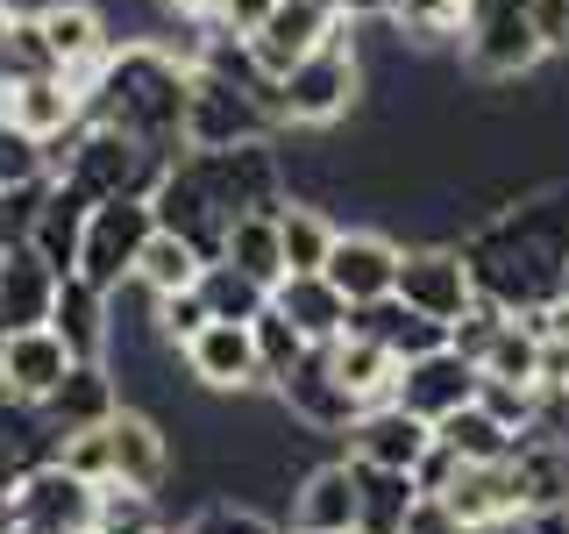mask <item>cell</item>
<instances>
[{
    "instance_id": "15",
    "label": "cell",
    "mask_w": 569,
    "mask_h": 534,
    "mask_svg": "<svg viewBox=\"0 0 569 534\" xmlns=\"http://www.w3.org/2000/svg\"><path fill=\"white\" fill-rule=\"evenodd\" d=\"M335 29H349L335 0H278L271 22L249 36V50H257V65L271 71V79H284V71H292L299 58H313V50L328 43Z\"/></svg>"
},
{
    "instance_id": "42",
    "label": "cell",
    "mask_w": 569,
    "mask_h": 534,
    "mask_svg": "<svg viewBox=\"0 0 569 534\" xmlns=\"http://www.w3.org/2000/svg\"><path fill=\"white\" fill-rule=\"evenodd\" d=\"M527 14H533V29H541L548 58H562L569 50V0H527Z\"/></svg>"
},
{
    "instance_id": "46",
    "label": "cell",
    "mask_w": 569,
    "mask_h": 534,
    "mask_svg": "<svg viewBox=\"0 0 569 534\" xmlns=\"http://www.w3.org/2000/svg\"><path fill=\"white\" fill-rule=\"evenodd\" d=\"M527 527H533V534H569V506H548V513H533Z\"/></svg>"
},
{
    "instance_id": "18",
    "label": "cell",
    "mask_w": 569,
    "mask_h": 534,
    "mask_svg": "<svg viewBox=\"0 0 569 534\" xmlns=\"http://www.w3.org/2000/svg\"><path fill=\"white\" fill-rule=\"evenodd\" d=\"M107 463H114V477H107V485L164 492V477H171V435H164V421L121 399V414L107 421Z\"/></svg>"
},
{
    "instance_id": "13",
    "label": "cell",
    "mask_w": 569,
    "mask_h": 534,
    "mask_svg": "<svg viewBox=\"0 0 569 534\" xmlns=\"http://www.w3.org/2000/svg\"><path fill=\"white\" fill-rule=\"evenodd\" d=\"M58 293H64V271L36 243L0 249V343L29 335V328H50L58 320Z\"/></svg>"
},
{
    "instance_id": "14",
    "label": "cell",
    "mask_w": 569,
    "mask_h": 534,
    "mask_svg": "<svg viewBox=\"0 0 569 534\" xmlns=\"http://www.w3.org/2000/svg\"><path fill=\"white\" fill-rule=\"evenodd\" d=\"M342 442H349L356 463H370V471H420V456L435 449V421L406 414L399 399H378V406L356 414V427Z\"/></svg>"
},
{
    "instance_id": "44",
    "label": "cell",
    "mask_w": 569,
    "mask_h": 534,
    "mask_svg": "<svg viewBox=\"0 0 569 534\" xmlns=\"http://www.w3.org/2000/svg\"><path fill=\"white\" fill-rule=\"evenodd\" d=\"M157 8H164L171 14V22H221V0H157Z\"/></svg>"
},
{
    "instance_id": "12",
    "label": "cell",
    "mask_w": 569,
    "mask_h": 534,
    "mask_svg": "<svg viewBox=\"0 0 569 534\" xmlns=\"http://www.w3.org/2000/svg\"><path fill=\"white\" fill-rule=\"evenodd\" d=\"M93 513H100V485L79 477L64 456L36 463L14 492V521H36V527H58V534H93Z\"/></svg>"
},
{
    "instance_id": "23",
    "label": "cell",
    "mask_w": 569,
    "mask_h": 534,
    "mask_svg": "<svg viewBox=\"0 0 569 534\" xmlns=\"http://www.w3.org/2000/svg\"><path fill=\"white\" fill-rule=\"evenodd\" d=\"M328 356H335V378H342L363 406H378V399H391L399 392V356H391V343H378V335H363V328H349L342 343H328Z\"/></svg>"
},
{
    "instance_id": "28",
    "label": "cell",
    "mask_w": 569,
    "mask_h": 534,
    "mask_svg": "<svg viewBox=\"0 0 569 534\" xmlns=\"http://www.w3.org/2000/svg\"><path fill=\"white\" fill-rule=\"evenodd\" d=\"M435 435L449 442L462 463H506L512 449H520V435H512V427L498 421L485 399H470V406H456L449 421H435Z\"/></svg>"
},
{
    "instance_id": "1",
    "label": "cell",
    "mask_w": 569,
    "mask_h": 534,
    "mask_svg": "<svg viewBox=\"0 0 569 534\" xmlns=\"http://www.w3.org/2000/svg\"><path fill=\"white\" fill-rule=\"evenodd\" d=\"M186 100H192V65H186V50L157 43V36L114 43L100 58V71L86 79V121L142 136L164 157L186 150Z\"/></svg>"
},
{
    "instance_id": "2",
    "label": "cell",
    "mask_w": 569,
    "mask_h": 534,
    "mask_svg": "<svg viewBox=\"0 0 569 534\" xmlns=\"http://www.w3.org/2000/svg\"><path fill=\"white\" fill-rule=\"evenodd\" d=\"M164 171H171L164 150H150L142 136L107 129V121H79L71 136L50 142V178L79 186L93 207H100V200H150Z\"/></svg>"
},
{
    "instance_id": "21",
    "label": "cell",
    "mask_w": 569,
    "mask_h": 534,
    "mask_svg": "<svg viewBox=\"0 0 569 534\" xmlns=\"http://www.w3.org/2000/svg\"><path fill=\"white\" fill-rule=\"evenodd\" d=\"M36 22H43V36H50V58H58V71H71V79H93L100 58L114 50L107 14L93 8V0H43V8H36Z\"/></svg>"
},
{
    "instance_id": "40",
    "label": "cell",
    "mask_w": 569,
    "mask_h": 534,
    "mask_svg": "<svg viewBox=\"0 0 569 534\" xmlns=\"http://www.w3.org/2000/svg\"><path fill=\"white\" fill-rule=\"evenodd\" d=\"M477 399H485L491 414L512 427V435H527L533 414H541V385H506V378H485V385H477Z\"/></svg>"
},
{
    "instance_id": "17",
    "label": "cell",
    "mask_w": 569,
    "mask_h": 534,
    "mask_svg": "<svg viewBox=\"0 0 569 534\" xmlns=\"http://www.w3.org/2000/svg\"><path fill=\"white\" fill-rule=\"evenodd\" d=\"M477 385H485V370L449 343V349H435V356H413V364L399 370V392H391V399H399L406 414H420V421H449L456 406L477 399Z\"/></svg>"
},
{
    "instance_id": "6",
    "label": "cell",
    "mask_w": 569,
    "mask_h": 534,
    "mask_svg": "<svg viewBox=\"0 0 569 534\" xmlns=\"http://www.w3.org/2000/svg\"><path fill=\"white\" fill-rule=\"evenodd\" d=\"M157 236V207L150 200H100L86 214V243H79V271L86 285H100V293H121V285H136V264L142 249Z\"/></svg>"
},
{
    "instance_id": "43",
    "label": "cell",
    "mask_w": 569,
    "mask_h": 534,
    "mask_svg": "<svg viewBox=\"0 0 569 534\" xmlns=\"http://www.w3.org/2000/svg\"><path fill=\"white\" fill-rule=\"evenodd\" d=\"M271 8H278V0H221V29H236V36H257L263 22H271Z\"/></svg>"
},
{
    "instance_id": "47",
    "label": "cell",
    "mask_w": 569,
    "mask_h": 534,
    "mask_svg": "<svg viewBox=\"0 0 569 534\" xmlns=\"http://www.w3.org/2000/svg\"><path fill=\"white\" fill-rule=\"evenodd\" d=\"M0 534H58V527H36V521H8Z\"/></svg>"
},
{
    "instance_id": "30",
    "label": "cell",
    "mask_w": 569,
    "mask_h": 534,
    "mask_svg": "<svg viewBox=\"0 0 569 534\" xmlns=\"http://www.w3.org/2000/svg\"><path fill=\"white\" fill-rule=\"evenodd\" d=\"M200 271H207L200 249L186 236H171V228H157L150 249H142V264H136V285L142 293H186V285H200Z\"/></svg>"
},
{
    "instance_id": "49",
    "label": "cell",
    "mask_w": 569,
    "mask_h": 534,
    "mask_svg": "<svg viewBox=\"0 0 569 534\" xmlns=\"http://www.w3.org/2000/svg\"><path fill=\"white\" fill-rule=\"evenodd\" d=\"M562 307H569V264H562Z\"/></svg>"
},
{
    "instance_id": "7",
    "label": "cell",
    "mask_w": 569,
    "mask_h": 534,
    "mask_svg": "<svg viewBox=\"0 0 569 534\" xmlns=\"http://www.w3.org/2000/svg\"><path fill=\"white\" fill-rule=\"evenodd\" d=\"M399 299L413 314L427 320H456L477 307V271H470V249L462 243H420V249H406V264H399Z\"/></svg>"
},
{
    "instance_id": "25",
    "label": "cell",
    "mask_w": 569,
    "mask_h": 534,
    "mask_svg": "<svg viewBox=\"0 0 569 534\" xmlns=\"http://www.w3.org/2000/svg\"><path fill=\"white\" fill-rule=\"evenodd\" d=\"M50 328H58L79 356H107V343H114V293H100V285H86V278H64L58 320H50Z\"/></svg>"
},
{
    "instance_id": "38",
    "label": "cell",
    "mask_w": 569,
    "mask_h": 534,
    "mask_svg": "<svg viewBox=\"0 0 569 534\" xmlns=\"http://www.w3.org/2000/svg\"><path fill=\"white\" fill-rule=\"evenodd\" d=\"M178 534H284V521H271V513L242 506V498H207L200 513H192Z\"/></svg>"
},
{
    "instance_id": "3",
    "label": "cell",
    "mask_w": 569,
    "mask_h": 534,
    "mask_svg": "<svg viewBox=\"0 0 569 534\" xmlns=\"http://www.w3.org/2000/svg\"><path fill=\"white\" fill-rule=\"evenodd\" d=\"M363 86H370L363 50H356V36H349V29H335L328 43L313 50V58H299V65L278 79V121H284V129L320 136V129H335V121H349V115H356Z\"/></svg>"
},
{
    "instance_id": "5",
    "label": "cell",
    "mask_w": 569,
    "mask_h": 534,
    "mask_svg": "<svg viewBox=\"0 0 569 534\" xmlns=\"http://www.w3.org/2000/svg\"><path fill=\"white\" fill-rule=\"evenodd\" d=\"M548 43L541 29H533L527 0H477L470 14H462V65L477 71V79L491 86H512L527 79V71H541Z\"/></svg>"
},
{
    "instance_id": "39",
    "label": "cell",
    "mask_w": 569,
    "mask_h": 534,
    "mask_svg": "<svg viewBox=\"0 0 569 534\" xmlns=\"http://www.w3.org/2000/svg\"><path fill=\"white\" fill-rule=\"evenodd\" d=\"M43 200H50V178H36V186H0V249H22L36 236Z\"/></svg>"
},
{
    "instance_id": "34",
    "label": "cell",
    "mask_w": 569,
    "mask_h": 534,
    "mask_svg": "<svg viewBox=\"0 0 569 534\" xmlns=\"http://www.w3.org/2000/svg\"><path fill=\"white\" fill-rule=\"evenodd\" d=\"M36 178H50V142L29 136L22 121L0 107V186H36Z\"/></svg>"
},
{
    "instance_id": "45",
    "label": "cell",
    "mask_w": 569,
    "mask_h": 534,
    "mask_svg": "<svg viewBox=\"0 0 569 534\" xmlns=\"http://www.w3.org/2000/svg\"><path fill=\"white\" fill-rule=\"evenodd\" d=\"M335 8H342L349 29H363V22H391V8H399V0H335Z\"/></svg>"
},
{
    "instance_id": "19",
    "label": "cell",
    "mask_w": 569,
    "mask_h": 534,
    "mask_svg": "<svg viewBox=\"0 0 569 534\" xmlns=\"http://www.w3.org/2000/svg\"><path fill=\"white\" fill-rule=\"evenodd\" d=\"M114 414H121V370L107 364V356H79L71 378L43 399V421L58 427V442L86 435V427H107Z\"/></svg>"
},
{
    "instance_id": "11",
    "label": "cell",
    "mask_w": 569,
    "mask_h": 534,
    "mask_svg": "<svg viewBox=\"0 0 569 534\" xmlns=\"http://www.w3.org/2000/svg\"><path fill=\"white\" fill-rule=\"evenodd\" d=\"M435 498H449L462 534H498V527L527 521V492H520V463L512 456L506 463H462L449 477V492H435Z\"/></svg>"
},
{
    "instance_id": "35",
    "label": "cell",
    "mask_w": 569,
    "mask_h": 534,
    "mask_svg": "<svg viewBox=\"0 0 569 534\" xmlns=\"http://www.w3.org/2000/svg\"><path fill=\"white\" fill-rule=\"evenodd\" d=\"M249 335H257V356H263V378H271V385H278V378H284V370H292L307 349H313L307 335L292 328V314H278V299H271V307H263L257 320H249Z\"/></svg>"
},
{
    "instance_id": "16",
    "label": "cell",
    "mask_w": 569,
    "mask_h": 534,
    "mask_svg": "<svg viewBox=\"0 0 569 534\" xmlns=\"http://www.w3.org/2000/svg\"><path fill=\"white\" fill-rule=\"evenodd\" d=\"M399 264H406V249L391 236H378V228H342L328 249V278L349 307H370V299L399 293Z\"/></svg>"
},
{
    "instance_id": "48",
    "label": "cell",
    "mask_w": 569,
    "mask_h": 534,
    "mask_svg": "<svg viewBox=\"0 0 569 534\" xmlns=\"http://www.w3.org/2000/svg\"><path fill=\"white\" fill-rule=\"evenodd\" d=\"M8 29H14V8H8V0H0V43H8Z\"/></svg>"
},
{
    "instance_id": "29",
    "label": "cell",
    "mask_w": 569,
    "mask_h": 534,
    "mask_svg": "<svg viewBox=\"0 0 569 534\" xmlns=\"http://www.w3.org/2000/svg\"><path fill=\"white\" fill-rule=\"evenodd\" d=\"M278 236H284V264H292V271H328V249H335L342 228H335L313 200H284L278 207Z\"/></svg>"
},
{
    "instance_id": "32",
    "label": "cell",
    "mask_w": 569,
    "mask_h": 534,
    "mask_svg": "<svg viewBox=\"0 0 569 534\" xmlns=\"http://www.w3.org/2000/svg\"><path fill=\"white\" fill-rule=\"evenodd\" d=\"M200 299L213 307V320H257L263 307H271V285H257L249 271H236V264H207L200 271Z\"/></svg>"
},
{
    "instance_id": "8",
    "label": "cell",
    "mask_w": 569,
    "mask_h": 534,
    "mask_svg": "<svg viewBox=\"0 0 569 534\" xmlns=\"http://www.w3.org/2000/svg\"><path fill=\"white\" fill-rule=\"evenodd\" d=\"M178 364H186V378L200 392H213V399H242V392L271 385L263 378V356H257L249 320H207V328L178 349Z\"/></svg>"
},
{
    "instance_id": "41",
    "label": "cell",
    "mask_w": 569,
    "mask_h": 534,
    "mask_svg": "<svg viewBox=\"0 0 569 534\" xmlns=\"http://www.w3.org/2000/svg\"><path fill=\"white\" fill-rule=\"evenodd\" d=\"M64 463H71L79 477H93V485H107V477H114V463H107V427L71 435V442H64Z\"/></svg>"
},
{
    "instance_id": "26",
    "label": "cell",
    "mask_w": 569,
    "mask_h": 534,
    "mask_svg": "<svg viewBox=\"0 0 569 534\" xmlns=\"http://www.w3.org/2000/svg\"><path fill=\"white\" fill-rule=\"evenodd\" d=\"M221 257L236 264V271H249L257 285H271V293L292 278V264H284V236H278V214H236Z\"/></svg>"
},
{
    "instance_id": "24",
    "label": "cell",
    "mask_w": 569,
    "mask_h": 534,
    "mask_svg": "<svg viewBox=\"0 0 569 534\" xmlns=\"http://www.w3.org/2000/svg\"><path fill=\"white\" fill-rule=\"evenodd\" d=\"M86 214H93V200H86L79 186H64V178H50V200H43V214H36V249H43L50 264L71 278L79 271V243H86Z\"/></svg>"
},
{
    "instance_id": "22",
    "label": "cell",
    "mask_w": 569,
    "mask_h": 534,
    "mask_svg": "<svg viewBox=\"0 0 569 534\" xmlns=\"http://www.w3.org/2000/svg\"><path fill=\"white\" fill-rule=\"evenodd\" d=\"M271 299H278V314H292V328L307 335L313 349H320V343H342L349 320H356V307H349L342 293H335V278H328V271H292Z\"/></svg>"
},
{
    "instance_id": "10",
    "label": "cell",
    "mask_w": 569,
    "mask_h": 534,
    "mask_svg": "<svg viewBox=\"0 0 569 534\" xmlns=\"http://www.w3.org/2000/svg\"><path fill=\"white\" fill-rule=\"evenodd\" d=\"M356 513H363L356 456H328V463H313V471H299L292 506H284V527L292 534H356Z\"/></svg>"
},
{
    "instance_id": "20",
    "label": "cell",
    "mask_w": 569,
    "mask_h": 534,
    "mask_svg": "<svg viewBox=\"0 0 569 534\" xmlns=\"http://www.w3.org/2000/svg\"><path fill=\"white\" fill-rule=\"evenodd\" d=\"M71 364H79V349H71L58 328L8 335V343H0V392H8V399L43 406L50 392H58V385L71 378Z\"/></svg>"
},
{
    "instance_id": "37",
    "label": "cell",
    "mask_w": 569,
    "mask_h": 534,
    "mask_svg": "<svg viewBox=\"0 0 569 534\" xmlns=\"http://www.w3.org/2000/svg\"><path fill=\"white\" fill-rule=\"evenodd\" d=\"M391 29L406 43H441V36H462V0H399L391 8Z\"/></svg>"
},
{
    "instance_id": "36",
    "label": "cell",
    "mask_w": 569,
    "mask_h": 534,
    "mask_svg": "<svg viewBox=\"0 0 569 534\" xmlns=\"http://www.w3.org/2000/svg\"><path fill=\"white\" fill-rule=\"evenodd\" d=\"M150 320H157V335H164L171 349H186L213 320V307L200 299V285H186V293H150Z\"/></svg>"
},
{
    "instance_id": "9",
    "label": "cell",
    "mask_w": 569,
    "mask_h": 534,
    "mask_svg": "<svg viewBox=\"0 0 569 534\" xmlns=\"http://www.w3.org/2000/svg\"><path fill=\"white\" fill-rule=\"evenodd\" d=\"M278 392V406L292 414V427H307V435H349L356 427V414H363V399L335 378V356H328V343L320 349H307L292 370L271 385Z\"/></svg>"
},
{
    "instance_id": "31",
    "label": "cell",
    "mask_w": 569,
    "mask_h": 534,
    "mask_svg": "<svg viewBox=\"0 0 569 534\" xmlns=\"http://www.w3.org/2000/svg\"><path fill=\"white\" fill-rule=\"evenodd\" d=\"M477 370H485V378H506V385H541V335L512 314L506 328L491 335V349L477 356Z\"/></svg>"
},
{
    "instance_id": "33",
    "label": "cell",
    "mask_w": 569,
    "mask_h": 534,
    "mask_svg": "<svg viewBox=\"0 0 569 534\" xmlns=\"http://www.w3.org/2000/svg\"><path fill=\"white\" fill-rule=\"evenodd\" d=\"M164 506L157 492L142 485H100V513H93V534H164Z\"/></svg>"
},
{
    "instance_id": "4",
    "label": "cell",
    "mask_w": 569,
    "mask_h": 534,
    "mask_svg": "<svg viewBox=\"0 0 569 534\" xmlns=\"http://www.w3.org/2000/svg\"><path fill=\"white\" fill-rule=\"evenodd\" d=\"M284 129L278 107L257 86L228 79V71L192 65V100H186V150H242V142H271Z\"/></svg>"
},
{
    "instance_id": "27",
    "label": "cell",
    "mask_w": 569,
    "mask_h": 534,
    "mask_svg": "<svg viewBox=\"0 0 569 534\" xmlns=\"http://www.w3.org/2000/svg\"><path fill=\"white\" fill-rule=\"evenodd\" d=\"M356 477H363V513H356V534H406L420 506V477L413 471H370V463H356Z\"/></svg>"
}]
</instances>
